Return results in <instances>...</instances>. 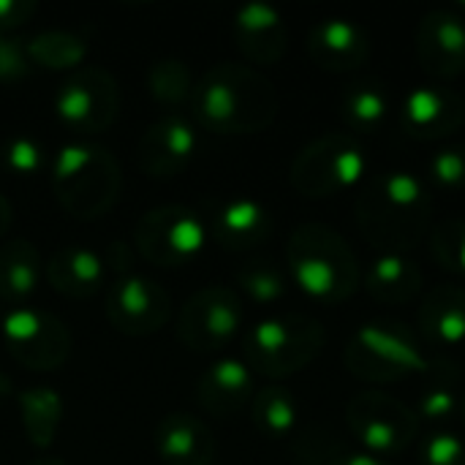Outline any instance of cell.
Instances as JSON below:
<instances>
[{
    "label": "cell",
    "mask_w": 465,
    "mask_h": 465,
    "mask_svg": "<svg viewBox=\"0 0 465 465\" xmlns=\"http://www.w3.org/2000/svg\"><path fill=\"white\" fill-rule=\"evenodd\" d=\"M196 123L218 134H253L275 117V90L253 68L215 65L193 87Z\"/></svg>",
    "instance_id": "cell-1"
},
{
    "label": "cell",
    "mask_w": 465,
    "mask_h": 465,
    "mask_svg": "<svg viewBox=\"0 0 465 465\" xmlns=\"http://www.w3.org/2000/svg\"><path fill=\"white\" fill-rule=\"evenodd\" d=\"M52 191L57 202L76 218H101L117 199L120 166L114 155L93 144H65L52 169Z\"/></svg>",
    "instance_id": "cell-2"
},
{
    "label": "cell",
    "mask_w": 465,
    "mask_h": 465,
    "mask_svg": "<svg viewBox=\"0 0 465 465\" xmlns=\"http://www.w3.org/2000/svg\"><path fill=\"white\" fill-rule=\"evenodd\" d=\"M294 283L319 300H343L357 286V264L341 234L324 226H300L289 240Z\"/></svg>",
    "instance_id": "cell-3"
},
{
    "label": "cell",
    "mask_w": 465,
    "mask_h": 465,
    "mask_svg": "<svg viewBox=\"0 0 465 465\" xmlns=\"http://www.w3.org/2000/svg\"><path fill=\"white\" fill-rule=\"evenodd\" d=\"M322 341V327L313 319H264L245 338V365L256 373L281 379L305 368L319 354Z\"/></svg>",
    "instance_id": "cell-4"
},
{
    "label": "cell",
    "mask_w": 465,
    "mask_h": 465,
    "mask_svg": "<svg viewBox=\"0 0 465 465\" xmlns=\"http://www.w3.org/2000/svg\"><path fill=\"white\" fill-rule=\"evenodd\" d=\"M134 242L147 262L158 267H174L202 253L207 242V226L188 207H155L139 218Z\"/></svg>",
    "instance_id": "cell-5"
},
{
    "label": "cell",
    "mask_w": 465,
    "mask_h": 465,
    "mask_svg": "<svg viewBox=\"0 0 465 465\" xmlns=\"http://www.w3.org/2000/svg\"><path fill=\"white\" fill-rule=\"evenodd\" d=\"M0 327L8 354L30 371H57L71 354V335L52 313L30 305L8 308Z\"/></svg>",
    "instance_id": "cell-6"
},
{
    "label": "cell",
    "mask_w": 465,
    "mask_h": 465,
    "mask_svg": "<svg viewBox=\"0 0 465 465\" xmlns=\"http://www.w3.org/2000/svg\"><path fill=\"white\" fill-rule=\"evenodd\" d=\"M242 327V305L232 289L204 286L177 313V338L191 351H218Z\"/></svg>",
    "instance_id": "cell-7"
},
{
    "label": "cell",
    "mask_w": 465,
    "mask_h": 465,
    "mask_svg": "<svg viewBox=\"0 0 465 465\" xmlns=\"http://www.w3.org/2000/svg\"><path fill=\"white\" fill-rule=\"evenodd\" d=\"M120 106V90L112 74L101 68L76 71L57 90L54 114L74 134H101L106 131Z\"/></svg>",
    "instance_id": "cell-8"
},
{
    "label": "cell",
    "mask_w": 465,
    "mask_h": 465,
    "mask_svg": "<svg viewBox=\"0 0 465 465\" xmlns=\"http://www.w3.org/2000/svg\"><path fill=\"white\" fill-rule=\"evenodd\" d=\"M362 150L346 136H327L313 142L292 166V183L308 196H327L349 188L362 177Z\"/></svg>",
    "instance_id": "cell-9"
},
{
    "label": "cell",
    "mask_w": 465,
    "mask_h": 465,
    "mask_svg": "<svg viewBox=\"0 0 465 465\" xmlns=\"http://www.w3.org/2000/svg\"><path fill=\"white\" fill-rule=\"evenodd\" d=\"M106 319L117 332L144 338L166 327L172 319V300L158 283L142 275H123L109 286Z\"/></svg>",
    "instance_id": "cell-10"
},
{
    "label": "cell",
    "mask_w": 465,
    "mask_h": 465,
    "mask_svg": "<svg viewBox=\"0 0 465 465\" xmlns=\"http://www.w3.org/2000/svg\"><path fill=\"white\" fill-rule=\"evenodd\" d=\"M196 144V128L177 114H166L144 131L136 158L150 177H169L191 161Z\"/></svg>",
    "instance_id": "cell-11"
},
{
    "label": "cell",
    "mask_w": 465,
    "mask_h": 465,
    "mask_svg": "<svg viewBox=\"0 0 465 465\" xmlns=\"http://www.w3.org/2000/svg\"><path fill=\"white\" fill-rule=\"evenodd\" d=\"M153 447L166 465H210L218 450L210 428L185 411L166 414L155 425Z\"/></svg>",
    "instance_id": "cell-12"
},
{
    "label": "cell",
    "mask_w": 465,
    "mask_h": 465,
    "mask_svg": "<svg viewBox=\"0 0 465 465\" xmlns=\"http://www.w3.org/2000/svg\"><path fill=\"white\" fill-rule=\"evenodd\" d=\"M253 398V371L234 357L215 360L196 381V401L215 417H229Z\"/></svg>",
    "instance_id": "cell-13"
},
{
    "label": "cell",
    "mask_w": 465,
    "mask_h": 465,
    "mask_svg": "<svg viewBox=\"0 0 465 465\" xmlns=\"http://www.w3.org/2000/svg\"><path fill=\"white\" fill-rule=\"evenodd\" d=\"M351 428L362 436L371 450L392 452L403 447L411 433L414 422L406 409L395 406L390 398H362L351 409Z\"/></svg>",
    "instance_id": "cell-14"
},
{
    "label": "cell",
    "mask_w": 465,
    "mask_h": 465,
    "mask_svg": "<svg viewBox=\"0 0 465 465\" xmlns=\"http://www.w3.org/2000/svg\"><path fill=\"white\" fill-rule=\"evenodd\" d=\"M106 272H109L106 262L95 251L79 248V245L57 251L44 267V275H46L49 286L57 294L71 297V300L93 297L104 286Z\"/></svg>",
    "instance_id": "cell-15"
},
{
    "label": "cell",
    "mask_w": 465,
    "mask_h": 465,
    "mask_svg": "<svg viewBox=\"0 0 465 465\" xmlns=\"http://www.w3.org/2000/svg\"><path fill=\"white\" fill-rule=\"evenodd\" d=\"M237 46L253 63H275L286 49V30L281 14L267 3H248L234 16Z\"/></svg>",
    "instance_id": "cell-16"
},
{
    "label": "cell",
    "mask_w": 465,
    "mask_h": 465,
    "mask_svg": "<svg viewBox=\"0 0 465 465\" xmlns=\"http://www.w3.org/2000/svg\"><path fill=\"white\" fill-rule=\"evenodd\" d=\"M351 351H362L368 360H373L381 371V379H390V376H401L406 371H414V368H425V360L417 349V343L403 332V330H395L390 324H371L365 327Z\"/></svg>",
    "instance_id": "cell-17"
},
{
    "label": "cell",
    "mask_w": 465,
    "mask_h": 465,
    "mask_svg": "<svg viewBox=\"0 0 465 465\" xmlns=\"http://www.w3.org/2000/svg\"><path fill=\"white\" fill-rule=\"evenodd\" d=\"M422 57L430 71L452 76L465 65V22L450 11H436L422 25Z\"/></svg>",
    "instance_id": "cell-18"
},
{
    "label": "cell",
    "mask_w": 465,
    "mask_h": 465,
    "mask_svg": "<svg viewBox=\"0 0 465 465\" xmlns=\"http://www.w3.org/2000/svg\"><path fill=\"white\" fill-rule=\"evenodd\" d=\"M44 278V262L33 242L8 240L0 248V297L11 308L27 305Z\"/></svg>",
    "instance_id": "cell-19"
},
{
    "label": "cell",
    "mask_w": 465,
    "mask_h": 465,
    "mask_svg": "<svg viewBox=\"0 0 465 465\" xmlns=\"http://www.w3.org/2000/svg\"><path fill=\"white\" fill-rule=\"evenodd\" d=\"M463 117V106L452 93L433 87L414 90L403 104V123L417 136H444Z\"/></svg>",
    "instance_id": "cell-20"
},
{
    "label": "cell",
    "mask_w": 465,
    "mask_h": 465,
    "mask_svg": "<svg viewBox=\"0 0 465 465\" xmlns=\"http://www.w3.org/2000/svg\"><path fill=\"white\" fill-rule=\"evenodd\" d=\"M215 240L229 251H245L259 245L270 232L267 210L253 199H234L226 202L215 213Z\"/></svg>",
    "instance_id": "cell-21"
},
{
    "label": "cell",
    "mask_w": 465,
    "mask_h": 465,
    "mask_svg": "<svg viewBox=\"0 0 465 465\" xmlns=\"http://www.w3.org/2000/svg\"><path fill=\"white\" fill-rule=\"evenodd\" d=\"M16 401H19V411H22L19 417L27 441L35 450H49L65 417L63 398L52 387H30Z\"/></svg>",
    "instance_id": "cell-22"
},
{
    "label": "cell",
    "mask_w": 465,
    "mask_h": 465,
    "mask_svg": "<svg viewBox=\"0 0 465 465\" xmlns=\"http://www.w3.org/2000/svg\"><path fill=\"white\" fill-rule=\"evenodd\" d=\"M365 38L362 30L343 19H330L313 27L311 33V52L319 63L330 68H351L357 60L365 57Z\"/></svg>",
    "instance_id": "cell-23"
},
{
    "label": "cell",
    "mask_w": 465,
    "mask_h": 465,
    "mask_svg": "<svg viewBox=\"0 0 465 465\" xmlns=\"http://www.w3.org/2000/svg\"><path fill=\"white\" fill-rule=\"evenodd\" d=\"M422 324L425 330L444 341V343H458L465 338V297L455 289H439L425 311H422Z\"/></svg>",
    "instance_id": "cell-24"
},
{
    "label": "cell",
    "mask_w": 465,
    "mask_h": 465,
    "mask_svg": "<svg viewBox=\"0 0 465 465\" xmlns=\"http://www.w3.org/2000/svg\"><path fill=\"white\" fill-rule=\"evenodd\" d=\"M25 46H27L30 63L44 65V68H76L87 54V44L65 30L38 33Z\"/></svg>",
    "instance_id": "cell-25"
},
{
    "label": "cell",
    "mask_w": 465,
    "mask_h": 465,
    "mask_svg": "<svg viewBox=\"0 0 465 465\" xmlns=\"http://www.w3.org/2000/svg\"><path fill=\"white\" fill-rule=\"evenodd\" d=\"M368 289L381 300H409L420 289L417 267L403 256H381L368 278Z\"/></svg>",
    "instance_id": "cell-26"
},
{
    "label": "cell",
    "mask_w": 465,
    "mask_h": 465,
    "mask_svg": "<svg viewBox=\"0 0 465 465\" xmlns=\"http://www.w3.org/2000/svg\"><path fill=\"white\" fill-rule=\"evenodd\" d=\"M253 420L270 436H286L294 428L297 406L283 387H267L253 398Z\"/></svg>",
    "instance_id": "cell-27"
},
{
    "label": "cell",
    "mask_w": 465,
    "mask_h": 465,
    "mask_svg": "<svg viewBox=\"0 0 465 465\" xmlns=\"http://www.w3.org/2000/svg\"><path fill=\"white\" fill-rule=\"evenodd\" d=\"M150 84V95L158 104H183L191 93V68L183 60H161L150 68L147 76Z\"/></svg>",
    "instance_id": "cell-28"
},
{
    "label": "cell",
    "mask_w": 465,
    "mask_h": 465,
    "mask_svg": "<svg viewBox=\"0 0 465 465\" xmlns=\"http://www.w3.org/2000/svg\"><path fill=\"white\" fill-rule=\"evenodd\" d=\"M237 281H240V289L256 302H275L286 294L283 275L272 264H264V262L245 264L237 272Z\"/></svg>",
    "instance_id": "cell-29"
},
{
    "label": "cell",
    "mask_w": 465,
    "mask_h": 465,
    "mask_svg": "<svg viewBox=\"0 0 465 465\" xmlns=\"http://www.w3.org/2000/svg\"><path fill=\"white\" fill-rule=\"evenodd\" d=\"M387 112L384 93L373 84H357L346 98V117L357 128H373Z\"/></svg>",
    "instance_id": "cell-30"
},
{
    "label": "cell",
    "mask_w": 465,
    "mask_h": 465,
    "mask_svg": "<svg viewBox=\"0 0 465 465\" xmlns=\"http://www.w3.org/2000/svg\"><path fill=\"white\" fill-rule=\"evenodd\" d=\"M5 166L19 177H30L44 166V150L30 136H14L5 147Z\"/></svg>",
    "instance_id": "cell-31"
},
{
    "label": "cell",
    "mask_w": 465,
    "mask_h": 465,
    "mask_svg": "<svg viewBox=\"0 0 465 465\" xmlns=\"http://www.w3.org/2000/svg\"><path fill=\"white\" fill-rule=\"evenodd\" d=\"M30 71L27 46L16 38L0 35V82H19Z\"/></svg>",
    "instance_id": "cell-32"
},
{
    "label": "cell",
    "mask_w": 465,
    "mask_h": 465,
    "mask_svg": "<svg viewBox=\"0 0 465 465\" xmlns=\"http://www.w3.org/2000/svg\"><path fill=\"white\" fill-rule=\"evenodd\" d=\"M436 253L452 270L465 272V223L441 226L436 234Z\"/></svg>",
    "instance_id": "cell-33"
},
{
    "label": "cell",
    "mask_w": 465,
    "mask_h": 465,
    "mask_svg": "<svg viewBox=\"0 0 465 465\" xmlns=\"http://www.w3.org/2000/svg\"><path fill=\"white\" fill-rule=\"evenodd\" d=\"M425 465H465L463 444L455 436H444L436 433L433 439H428L425 444Z\"/></svg>",
    "instance_id": "cell-34"
},
{
    "label": "cell",
    "mask_w": 465,
    "mask_h": 465,
    "mask_svg": "<svg viewBox=\"0 0 465 465\" xmlns=\"http://www.w3.org/2000/svg\"><path fill=\"white\" fill-rule=\"evenodd\" d=\"M433 174L441 185H460L465 183V150L452 147V150H441L433 158Z\"/></svg>",
    "instance_id": "cell-35"
},
{
    "label": "cell",
    "mask_w": 465,
    "mask_h": 465,
    "mask_svg": "<svg viewBox=\"0 0 465 465\" xmlns=\"http://www.w3.org/2000/svg\"><path fill=\"white\" fill-rule=\"evenodd\" d=\"M33 11H35V3H30V0H22V3L19 0H0V35H3V30L27 22L33 16Z\"/></svg>",
    "instance_id": "cell-36"
},
{
    "label": "cell",
    "mask_w": 465,
    "mask_h": 465,
    "mask_svg": "<svg viewBox=\"0 0 465 465\" xmlns=\"http://www.w3.org/2000/svg\"><path fill=\"white\" fill-rule=\"evenodd\" d=\"M450 409H452V392H444V390H436L422 401V411L428 417H444Z\"/></svg>",
    "instance_id": "cell-37"
},
{
    "label": "cell",
    "mask_w": 465,
    "mask_h": 465,
    "mask_svg": "<svg viewBox=\"0 0 465 465\" xmlns=\"http://www.w3.org/2000/svg\"><path fill=\"white\" fill-rule=\"evenodd\" d=\"M30 465H65L63 460H57V458H38V460H33Z\"/></svg>",
    "instance_id": "cell-38"
}]
</instances>
